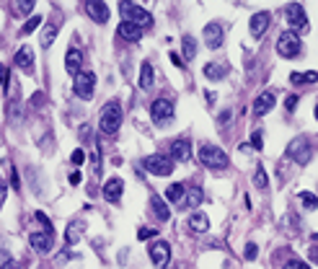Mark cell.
Masks as SVG:
<instances>
[{"instance_id":"cell-1","label":"cell","mask_w":318,"mask_h":269,"mask_svg":"<svg viewBox=\"0 0 318 269\" xmlns=\"http://www.w3.org/2000/svg\"><path fill=\"white\" fill-rule=\"evenodd\" d=\"M119 124H122V106L119 101H109L101 109V116H98V130L104 134H116Z\"/></svg>"},{"instance_id":"cell-2","label":"cell","mask_w":318,"mask_h":269,"mask_svg":"<svg viewBox=\"0 0 318 269\" xmlns=\"http://www.w3.org/2000/svg\"><path fill=\"white\" fill-rule=\"evenodd\" d=\"M119 13L124 16V21H130L135 26H140V29H148L153 23V16L150 11H145V8L135 5V3H119Z\"/></svg>"},{"instance_id":"cell-3","label":"cell","mask_w":318,"mask_h":269,"mask_svg":"<svg viewBox=\"0 0 318 269\" xmlns=\"http://www.w3.org/2000/svg\"><path fill=\"white\" fill-rule=\"evenodd\" d=\"M142 168L148 174H153V176H171L174 174V160H171L168 156H160V153H156V156H148V158H142Z\"/></svg>"},{"instance_id":"cell-4","label":"cell","mask_w":318,"mask_h":269,"mask_svg":"<svg viewBox=\"0 0 318 269\" xmlns=\"http://www.w3.org/2000/svg\"><path fill=\"white\" fill-rule=\"evenodd\" d=\"M199 160L207 168H225L228 166V153L217 145H199Z\"/></svg>"},{"instance_id":"cell-5","label":"cell","mask_w":318,"mask_h":269,"mask_svg":"<svg viewBox=\"0 0 318 269\" xmlns=\"http://www.w3.org/2000/svg\"><path fill=\"white\" fill-rule=\"evenodd\" d=\"M313 150H311V142H308V137H295L293 142L287 145V158H293L297 166H305L308 160H311Z\"/></svg>"},{"instance_id":"cell-6","label":"cell","mask_w":318,"mask_h":269,"mask_svg":"<svg viewBox=\"0 0 318 269\" xmlns=\"http://www.w3.org/2000/svg\"><path fill=\"white\" fill-rule=\"evenodd\" d=\"M277 52L282 57H297L300 55V37L295 31H282L277 37Z\"/></svg>"},{"instance_id":"cell-7","label":"cell","mask_w":318,"mask_h":269,"mask_svg":"<svg viewBox=\"0 0 318 269\" xmlns=\"http://www.w3.org/2000/svg\"><path fill=\"white\" fill-rule=\"evenodd\" d=\"M285 13H287V21H290V31H308V16H305V8L300 3H290L285 8Z\"/></svg>"},{"instance_id":"cell-8","label":"cell","mask_w":318,"mask_h":269,"mask_svg":"<svg viewBox=\"0 0 318 269\" xmlns=\"http://www.w3.org/2000/svg\"><path fill=\"white\" fill-rule=\"evenodd\" d=\"M150 116L156 124H168L174 119V104H171L168 98H156V101L150 104Z\"/></svg>"},{"instance_id":"cell-9","label":"cell","mask_w":318,"mask_h":269,"mask_svg":"<svg viewBox=\"0 0 318 269\" xmlns=\"http://www.w3.org/2000/svg\"><path fill=\"white\" fill-rule=\"evenodd\" d=\"M93 86H96V75L93 73H78L75 83H72V91L78 93V98L88 101V98L93 96Z\"/></svg>"},{"instance_id":"cell-10","label":"cell","mask_w":318,"mask_h":269,"mask_svg":"<svg viewBox=\"0 0 318 269\" xmlns=\"http://www.w3.org/2000/svg\"><path fill=\"white\" fill-rule=\"evenodd\" d=\"M168 153H171V160H181V163H186L189 158H192V142H189L186 137H179L168 145Z\"/></svg>"},{"instance_id":"cell-11","label":"cell","mask_w":318,"mask_h":269,"mask_svg":"<svg viewBox=\"0 0 318 269\" xmlns=\"http://www.w3.org/2000/svg\"><path fill=\"white\" fill-rule=\"evenodd\" d=\"M225 39V31H223V23H217V21H210L204 26V44L210 49H217L223 44Z\"/></svg>"},{"instance_id":"cell-12","label":"cell","mask_w":318,"mask_h":269,"mask_svg":"<svg viewBox=\"0 0 318 269\" xmlns=\"http://www.w3.org/2000/svg\"><path fill=\"white\" fill-rule=\"evenodd\" d=\"M269 21H272V16H269L267 11L253 13V16H251V21H249L251 37H253V39H261V37H264V31L269 29Z\"/></svg>"},{"instance_id":"cell-13","label":"cell","mask_w":318,"mask_h":269,"mask_svg":"<svg viewBox=\"0 0 318 269\" xmlns=\"http://www.w3.org/2000/svg\"><path fill=\"white\" fill-rule=\"evenodd\" d=\"M148 254H150V259H153V264L163 267V264H168V259H171V246L166 244V241H158V244H153V246L148 248Z\"/></svg>"},{"instance_id":"cell-14","label":"cell","mask_w":318,"mask_h":269,"mask_svg":"<svg viewBox=\"0 0 318 269\" xmlns=\"http://www.w3.org/2000/svg\"><path fill=\"white\" fill-rule=\"evenodd\" d=\"M29 241H31V248H36L39 254H47L52 248V233L49 230H34L29 236Z\"/></svg>"},{"instance_id":"cell-15","label":"cell","mask_w":318,"mask_h":269,"mask_svg":"<svg viewBox=\"0 0 318 269\" xmlns=\"http://www.w3.org/2000/svg\"><path fill=\"white\" fill-rule=\"evenodd\" d=\"M86 13H88L93 21H98V23L109 21V5L101 3V0H88V3H86Z\"/></svg>"},{"instance_id":"cell-16","label":"cell","mask_w":318,"mask_h":269,"mask_svg":"<svg viewBox=\"0 0 318 269\" xmlns=\"http://www.w3.org/2000/svg\"><path fill=\"white\" fill-rule=\"evenodd\" d=\"M272 106H274V93L272 91H264L256 96V101H253V114L256 116H264L272 112Z\"/></svg>"},{"instance_id":"cell-17","label":"cell","mask_w":318,"mask_h":269,"mask_svg":"<svg viewBox=\"0 0 318 269\" xmlns=\"http://www.w3.org/2000/svg\"><path fill=\"white\" fill-rule=\"evenodd\" d=\"M116 37L124 39V42H140L142 29H140V26H135V23H130V21H122L119 29H116Z\"/></svg>"},{"instance_id":"cell-18","label":"cell","mask_w":318,"mask_h":269,"mask_svg":"<svg viewBox=\"0 0 318 269\" xmlns=\"http://www.w3.org/2000/svg\"><path fill=\"white\" fill-rule=\"evenodd\" d=\"M184 210H194L202 204V189L199 186H186V194H184V200L179 202Z\"/></svg>"},{"instance_id":"cell-19","label":"cell","mask_w":318,"mask_h":269,"mask_svg":"<svg viewBox=\"0 0 318 269\" xmlns=\"http://www.w3.org/2000/svg\"><path fill=\"white\" fill-rule=\"evenodd\" d=\"M16 65L23 70V73H31L34 70V52H31V47H21L16 52Z\"/></svg>"},{"instance_id":"cell-20","label":"cell","mask_w":318,"mask_h":269,"mask_svg":"<svg viewBox=\"0 0 318 269\" xmlns=\"http://www.w3.org/2000/svg\"><path fill=\"white\" fill-rule=\"evenodd\" d=\"M228 73H230V67L225 62H207L204 65V78H210V80H223Z\"/></svg>"},{"instance_id":"cell-21","label":"cell","mask_w":318,"mask_h":269,"mask_svg":"<svg viewBox=\"0 0 318 269\" xmlns=\"http://www.w3.org/2000/svg\"><path fill=\"white\" fill-rule=\"evenodd\" d=\"M124 192V184H122V179H109L106 186H104V197L109 202H119V197Z\"/></svg>"},{"instance_id":"cell-22","label":"cell","mask_w":318,"mask_h":269,"mask_svg":"<svg viewBox=\"0 0 318 269\" xmlns=\"http://www.w3.org/2000/svg\"><path fill=\"white\" fill-rule=\"evenodd\" d=\"M80 62H83V55H80V49H68V55H65V70L70 75H78V67H80Z\"/></svg>"},{"instance_id":"cell-23","label":"cell","mask_w":318,"mask_h":269,"mask_svg":"<svg viewBox=\"0 0 318 269\" xmlns=\"http://www.w3.org/2000/svg\"><path fill=\"white\" fill-rule=\"evenodd\" d=\"M150 207H153V215H156V218H160V223H166V220L171 218V210L166 207V200H160L158 194L150 197Z\"/></svg>"},{"instance_id":"cell-24","label":"cell","mask_w":318,"mask_h":269,"mask_svg":"<svg viewBox=\"0 0 318 269\" xmlns=\"http://www.w3.org/2000/svg\"><path fill=\"white\" fill-rule=\"evenodd\" d=\"M57 31H60V21H49L47 26H44V34H42V47H44V49L54 44V37H57Z\"/></svg>"},{"instance_id":"cell-25","label":"cell","mask_w":318,"mask_h":269,"mask_svg":"<svg viewBox=\"0 0 318 269\" xmlns=\"http://www.w3.org/2000/svg\"><path fill=\"white\" fill-rule=\"evenodd\" d=\"M189 228H192L194 233H207V228H210V220H207L204 212H194L192 218H189Z\"/></svg>"},{"instance_id":"cell-26","label":"cell","mask_w":318,"mask_h":269,"mask_svg":"<svg viewBox=\"0 0 318 269\" xmlns=\"http://www.w3.org/2000/svg\"><path fill=\"white\" fill-rule=\"evenodd\" d=\"M140 88L142 91H150L153 88V65L150 62H142V67H140Z\"/></svg>"},{"instance_id":"cell-27","label":"cell","mask_w":318,"mask_h":269,"mask_svg":"<svg viewBox=\"0 0 318 269\" xmlns=\"http://www.w3.org/2000/svg\"><path fill=\"white\" fill-rule=\"evenodd\" d=\"M80 236H83V223H70L68 225V233H65V241H68V246L72 244H78Z\"/></svg>"},{"instance_id":"cell-28","label":"cell","mask_w":318,"mask_h":269,"mask_svg":"<svg viewBox=\"0 0 318 269\" xmlns=\"http://www.w3.org/2000/svg\"><path fill=\"white\" fill-rule=\"evenodd\" d=\"M184 194H186V186L184 184H171L168 189H166V200L168 202H181V200H184Z\"/></svg>"},{"instance_id":"cell-29","label":"cell","mask_w":318,"mask_h":269,"mask_svg":"<svg viewBox=\"0 0 318 269\" xmlns=\"http://www.w3.org/2000/svg\"><path fill=\"white\" fill-rule=\"evenodd\" d=\"M290 83H295V86L318 83V73H293V75H290Z\"/></svg>"},{"instance_id":"cell-30","label":"cell","mask_w":318,"mask_h":269,"mask_svg":"<svg viewBox=\"0 0 318 269\" xmlns=\"http://www.w3.org/2000/svg\"><path fill=\"white\" fill-rule=\"evenodd\" d=\"M181 44H184V57L186 60H194L197 57V39L194 37H184V39H181Z\"/></svg>"},{"instance_id":"cell-31","label":"cell","mask_w":318,"mask_h":269,"mask_svg":"<svg viewBox=\"0 0 318 269\" xmlns=\"http://www.w3.org/2000/svg\"><path fill=\"white\" fill-rule=\"evenodd\" d=\"M253 184H256V189H261V192L269 186V176H267V171H264V166L256 168V174H253Z\"/></svg>"},{"instance_id":"cell-32","label":"cell","mask_w":318,"mask_h":269,"mask_svg":"<svg viewBox=\"0 0 318 269\" xmlns=\"http://www.w3.org/2000/svg\"><path fill=\"white\" fill-rule=\"evenodd\" d=\"M42 21H44V19H42L39 13H36V16H31V19H29V21L23 23V29H21V34H23V37H26V34H34V31H36V29H39V26H42Z\"/></svg>"},{"instance_id":"cell-33","label":"cell","mask_w":318,"mask_h":269,"mask_svg":"<svg viewBox=\"0 0 318 269\" xmlns=\"http://www.w3.org/2000/svg\"><path fill=\"white\" fill-rule=\"evenodd\" d=\"M300 202H303L305 210H316L318 207V197L311 194V192H300Z\"/></svg>"},{"instance_id":"cell-34","label":"cell","mask_w":318,"mask_h":269,"mask_svg":"<svg viewBox=\"0 0 318 269\" xmlns=\"http://www.w3.org/2000/svg\"><path fill=\"white\" fill-rule=\"evenodd\" d=\"M13 11H16V13H21V16H26V13H31V11H34V3H31V0H21V3H16V5H13Z\"/></svg>"},{"instance_id":"cell-35","label":"cell","mask_w":318,"mask_h":269,"mask_svg":"<svg viewBox=\"0 0 318 269\" xmlns=\"http://www.w3.org/2000/svg\"><path fill=\"white\" fill-rule=\"evenodd\" d=\"M251 148H253V150H261V148H264V132H261V130H256V132L251 134Z\"/></svg>"},{"instance_id":"cell-36","label":"cell","mask_w":318,"mask_h":269,"mask_svg":"<svg viewBox=\"0 0 318 269\" xmlns=\"http://www.w3.org/2000/svg\"><path fill=\"white\" fill-rule=\"evenodd\" d=\"M158 236V228H140L137 230V238L140 241H150V238H156Z\"/></svg>"},{"instance_id":"cell-37","label":"cell","mask_w":318,"mask_h":269,"mask_svg":"<svg viewBox=\"0 0 318 269\" xmlns=\"http://www.w3.org/2000/svg\"><path fill=\"white\" fill-rule=\"evenodd\" d=\"M70 160H72V163H75V166H80V163H83V160H86V153H83V150H72V156H70Z\"/></svg>"},{"instance_id":"cell-38","label":"cell","mask_w":318,"mask_h":269,"mask_svg":"<svg viewBox=\"0 0 318 269\" xmlns=\"http://www.w3.org/2000/svg\"><path fill=\"white\" fill-rule=\"evenodd\" d=\"M256 256H259V246L256 244H249L246 246V259H249V262H253Z\"/></svg>"},{"instance_id":"cell-39","label":"cell","mask_w":318,"mask_h":269,"mask_svg":"<svg viewBox=\"0 0 318 269\" xmlns=\"http://www.w3.org/2000/svg\"><path fill=\"white\" fill-rule=\"evenodd\" d=\"M285 269H308L305 262H297V259H290V262L285 264Z\"/></svg>"},{"instance_id":"cell-40","label":"cell","mask_w":318,"mask_h":269,"mask_svg":"<svg viewBox=\"0 0 318 269\" xmlns=\"http://www.w3.org/2000/svg\"><path fill=\"white\" fill-rule=\"evenodd\" d=\"M36 220H39L42 225H44V230H49V233H52V223L47 220V215H44V212H36Z\"/></svg>"},{"instance_id":"cell-41","label":"cell","mask_w":318,"mask_h":269,"mask_svg":"<svg viewBox=\"0 0 318 269\" xmlns=\"http://www.w3.org/2000/svg\"><path fill=\"white\" fill-rule=\"evenodd\" d=\"M295 106H297V96H287L285 98V109L287 112H295Z\"/></svg>"},{"instance_id":"cell-42","label":"cell","mask_w":318,"mask_h":269,"mask_svg":"<svg viewBox=\"0 0 318 269\" xmlns=\"http://www.w3.org/2000/svg\"><path fill=\"white\" fill-rule=\"evenodd\" d=\"M0 88H3V91L8 88V70L3 65H0Z\"/></svg>"},{"instance_id":"cell-43","label":"cell","mask_w":318,"mask_h":269,"mask_svg":"<svg viewBox=\"0 0 318 269\" xmlns=\"http://www.w3.org/2000/svg\"><path fill=\"white\" fill-rule=\"evenodd\" d=\"M3 269H23V262H16V259H8L3 264Z\"/></svg>"},{"instance_id":"cell-44","label":"cell","mask_w":318,"mask_h":269,"mask_svg":"<svg viewBox=\"0 0 318 269\" xmlns=\"http://www.w3.org/2000/svg\"><path fill=\"white\" fill-rule=\"evenodd\" d=\"M308 259H311V262L318 267V246H311V248H308Z\"/></svg>"},{"instance_id":"cell-45","label":"cell","mask_w":318,"mask_h":269,"mask_svg":"<svg viewBox=\"0 0 318 269\" xmlns=\"http://www.w3.org/2000/svg\"><path fill=\"white\" fill-rule=\"evenodd\" d=\"M80 181H83V174H80V171H72V174H70V184L78 186Z\"/></svg>"},{"instance_id":"cell-46","label":"cell","mask_w":318,"mask_h":269,"mask_svg":"<svg viewBox=\"0 0 318 269\" xmlns=\"http://www.w3.org/2000/svg\"><path fill=\"white\" fill-rule=\"evenodd\" d=\"M5 189H8V186L0 181V207H3V202H5Z\"/></svg>"},{"instance_id":"cell-47","label":"cell","mask_w":318,"mask_h":269,"mask_svg":"<svg viewBox=\"0 0 318 269\" xmlns=\"http://www.w3.org/2000/svg\"><path fill=\"white\" fill-rule=\"evenodd\" d=\"M171 62H174V65H179V67L184 65V62H181V57L176 55V52H171Z\"/></svg>"},{"instance_id":"cell-48","label":"cell","mask_w":318,"mask_h":269,"mask_svg":"<svg viewBox=\"0 0 318 269\" xmlns=\"http://www.w3.org/2000/svg\"><path fill=\"white\" fill-rule=\"evenodd\" d=\"M228 119H230V112H223V114H220V124L228 122Z\"/></svg>"},{"instance_id":"cell-49","label":"cell","mask_w":318,"mask_h":269,"mask_svg":"<svg viewBox=\"0 0 318 269\" xmlns=\"http://www.w3.org/2000/svg\"><path fill=\"white\" fill-rule=\"evenodd\" d=\"M316 119H318V104H316Z\"/></svg>"}]
</instances>
